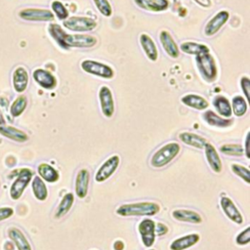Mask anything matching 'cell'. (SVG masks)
<instances>
[{
    "label": "cell",
    "mask_w": 250,
    "mask_h": 250,
    "mask_svg": "<svg viewBox=\"0 0 250 250\" xmlns=\"http://www.w3.org/2000/svg\"><path fill=\"white\" fill-rule=\"evenodd\" d=\"M229 18V14L225 10L215 14V16L207 21L204 27V34L206 36H212L216 34L222 28V26L228 21Z\"/></svg>",
    "instance_id": "cell-12"
},
{
    "label": "cell",
    "mask_w": 250,
    "mask_h": 250,
    "mask_svg": "<svg viewBox=\"0 0 250 250\" xmlns=\"http://www.w3.org/2000/svg\"><path fill=\"white\" fill-rule=\"evenodd\" d=\"M33 80L43 89L51 90L57 85V79L53 73L44 68H36L32 72Z\"/></svg>",
    "instance_id": "cell-13"
},
{
    "label": "cell",
    "mask_w": 250,
    "mask_h": 250,
    "mask_svg": "<svg viewBox=\"0 0 250 250\" xmlns=\"http://www.w3.org/2000/svg\"><path fill=\"white\" fill-rule=\"evenodd\" d=\"M134 1L139 7L145 10L152 11V12L164 11L169 6L168 0H134Z\"/></svg>",
    "instance_id": "cell-27"
},
{
    "label": "cell",
    "mask_w": 250,
    "mask_h": 250,
    "mask_svg": "<svg viewBox=\"0 0 250 250\" xmlns=\"http://www.w3.org/2000/svg\"><path fill=\"white\" fill-rule=\"evenodd\" d=\"M118 165H119L118 155H112L111 157L106 159L96 173V176H95L96 182L102 183L106 181L115 172Z\"/></svg>",
    "instance_id": "cell-10"
},
{
    "label": "cell",
    "mask_w": 250,
    "mask_h": 250,
    "mask_svg": "<svg viewBox=\"0 0 250 250\" xmlns=\"http://www.w3.org/2000/svg\"><path fill=\"white\" fill-rule=\"evenodd\" d=\"M181 146L178 143H168L158 148L150 159V164L154 168H161L170 163L180 152Z\"/></svg>",
    "instance_id": "cell-2"
},
{
    "label": "cell",
    "mask_w": 250,
    "mask_h": 250,
    "mask_svg": "<svg viewBox=\"0 0 250 250\" xmlns=\"http://www.w3.org/2000/svg\"><path fill=\"white\" fill-rule=\"evenodd\" d=\"M220 151L227 155L232 156H241L244 153L242 146L238 144H226L220 147Z\"/></svg>",
    "instance_id": "cell-37"
},
{
    "label": "cell",
    "mask_w": 250,
    "mask_h": 250,
    "mask_svg": "<svg viewBox=\"0 0 250 250\" xmlns=\"http://www.w3.org/2000/svg\"><path fill=\"white\" fill-rule=\"evenodd\" d=\"M140 44L145 52V54L146 55V57L152 61L155 62L158 58V51L156 48V45L154 43V41L152 40V38L146 33H143L140 35Z\"/></svg>",
    "instance_id": "cell-20"
},
{
    "label": "cell",
    "mask_w": 250,
    "mask_h": 250,
    "mask_svg": "<svg viewBox=\"0 0 250 250\" xmlns=\"http://www.w3.org/2000/svg\"><path fill=\"white\" fill-rule=\"evenodd\" d=\"M37 171H38L39 177L48 183H55L60 178L59 172L53 166L47 163L39 164Z\"/></svg>",
    "instance_id": "cell-29"
},
{
    "label": "cell",
    "mask_w": 250,
    "mask_h": 250,
    "mask_svg": "<svg viewBox=\"0 0 250 250\" xmlns=\"http://www.w3.org/2000/svg\"><path fill=\"white\" fill-rule=\"evenodd\" d=\"M231 171L235 175L240 177L245 183L250 184V171L248 168L239 164H231Z\"/></svg>",
    "instance_id": "cell-39"
},
{
    "label": "cell",
    "mask_w": 250,
    "mask_h": 250,
    "mask_svg": "<svg viewBox=\"0 0 250 250\" xmlns=\"http://www.w3.org/2000/svg\"><path fill=\"white\" fill-rule=\"evenodd\" d=\"M194 1L204 8H208L211 6V0H194Z\"/></svg>",
    "instance_id": "cell-45"
},
{
    "label": "cell",
    "mask_w": 250,
    "mask_h": 250,
    "mask_svg": "<svg viewBox=\"0 0 250 250\" xmlns=\"http://www.w3.org/2000/svg\"><path fill=\"white\" fill-rule=\"evenodd\" d=\"M203 119L211 126L214 127H220V128H225L232 124V119L231 118H224L216 114L212 110H206L203 113Z\"/></svg>",
    "instance_id": "cell-26"
},
{
    "label": "cell",
    "mask_w": 250,
    "mask_h": 250,
    "mask_svg": "<svg viewBox=\"0 0 250 250\" xmlns=\"http://www.w3.org/2000/svg\"><path fill=\"white\" fill-rule=\"evenodd\" d=\"M220 204H221V207H222L224 213L227 215V217L230 221H232L236 224H242L243 217H242L241 213L239 212V210L237 209V207L234 205L233 201L229 197L223 196L221 198Z\"/></svg>",
    "instance_id": "cell-15"
},
{
    "label": "cell",
    "mask_w": 250,
    "mask_h": 250,
    "mask_svg": "<svg viewBox=\"0 0 250 250\" xmlns=\"http://www.w3.org/2000/svg\"><path fill=\"white\" fill-rule=\"evenodd\" d=\"M159 40L162 48L167 53V55L173 59H177L180 55V50L175 42L172 35L167 30H162L159 33Z\"/></svg>",
    "instance_id": "cell-16"
},
{
    "label": "cell",
    "mask_w": 250,
    "mask_h": 250,
    "mask_svg": "<svg viewBox=\"0 0 250 250\" xmlns=\"http://www.w3.org/2000/svg\"><path fill=\"white\" fill-rule=\"evenodd\" d=\"M182 103L184 104H186L187 106L195 108L197 110H203L206 109L209 105V103L207 102V100L199 95L196 94H188L182 97L181 99Z\"/></svg>",
    "instance_id": "cell-23"
},
{
    "label": "cell",
    "mask_w": 250,
    "mask_h": 250,
    "mask_svg": "<svg viewBox=\"0 0 250 250\" xmlns=\"http://www.w3.org/2000/svg\"><path fill=\"white\" fill-rule=\"evenodd\" d=\"M97 44V38L89 34H66L65 45L66 48H91Z\"/></svg>",
    "instance_id": "cell-8"
},
{
    "label": "cell",
    "mask_w": 250,
    "mask_h": 250,
    "mask_svg": "<svg viewBox=\"0 0 250 250\" xmlns=\"http://www.w3.org/2000/svg\"><path fill=\"white\" fill-rule=\"evenodd\" d=\"M199 234L197 233H189L188 235H184L175 239L171 245V250H186L193 245H195L199 241Z\"/></svg>",
    "instance_id": "cell-21"
},
{
    "label": "cell",
    "mask_w": 250,
    "mask_h": 250,
    "mask_svg": "<svg viewBox=\"0 0 250 250\" xmlns=\"http://www.w3.org/2000/svg\"><path fill=\"white\" fill-rule=\"evenodd\" d=\"M149 250H154V249H149Z\"/></svg>",
    "instance_id": "cell-48"
},
{
    "label": "cell",
    "mask_w": 250,
    "mask_h": 250,
    "mask_svg": "<svg viewBox=\"0 0 250 250\" xmlns=\"http://www.w3.org/2000/svg\"><path fill=\"white\" fill-rule=\"evenodd\" d=\"M139 232L146 247H151L155 241V223L150 219L143 220L139 225Z\"/></svg>",
    "instance_id": "cell-11"
},
{
    "label": "cell",
    "mask_w": 250,
    "mask_h": 250,
    "mask_svg": "<svg viewBox=\"0 0 250 250\" xmlns=\"http://www.w3.org/2000/svg\"><path fill=\"white\" fill-rule=\"evenodd\" d=\"M160 211V207L155 202H135L122 204L116 209V214L122 217L129 216H153Z\"/></svg>",
    "instance_id": "cell-1"
},
{
    "label": "cell",
    "mask_w": 250,
    "mask_h": 250,
    "mask_svg": "<svg viewBox=\"0 0 250 250\" xmlns=\"http://www.w3.org/2000/svg\"><path fill=\"white\" fill-rule=\"evenodd\" d=\"M73 201H74V197H73V194L71 192H68L66 193L62 199L61 200L57 210H56V214H55V218L56 219H60L62 218V216H64L68 211L69 209L71 208L72 204H73Z\"/></svg>",
    "instance_id": "cell-33"
},
{
    "label": "cell",
    "mask_w": 250,
    "mask_h": 250,
    "mask_svg": "<svg viewBox=\"0 0 250 250\" xmlns=\"http://www.w3.org/2000/svg\"><path fill=\"white\" fill-rule=\"evenodd\" d=\"M250 241V228L247 227L244 230H242L235 238V242L238 245H246Z\"/></svg>",
    "instance_id": "cell-40"
},
{
    "label": "cell",
    "mask_w": 250,
    "mask_h": 250,
    "mask_svg": "<svg viewBox=\"0 0 250 250\" xmlns=\"http://www.w3.org/2000/svg\"><path fill=\"white\" fill-rule=\"evenodd\" d=\"M113 248H114V250H123V248H124V243H123L121 240H117V241L114 242Z\"/></svg>",
    "instance_id": "cell-46"
},
{
    "label": "cell",
    "mask_w": 250,
    "mask_h": 250,
    "mask_svg": "<svg viewBox=\"0 0 250 250\" xmlns=\"http://www.w3.org/2000/svg\"><path fill=\"white\" fill-rule=\"evenodd\" d=\"M31 186H32L33 194L38 200L43 201L47 198V196H48L47 187H46L45 183L43 182V180L39 176H35L33 178Z\"/></svg>",
    "instance_id": "cell-32"
},
{
    "label": "cell",
    "mask_w": 250,
    "mask_h": 250,
    "mask_svg": "<svg viewBox=\"0 0 250 250\" xmlns=\"http://www.w3.org/2000/svg\"><path fill=\"white\" fill-rule=\"evenodd\" d=\"M0 135L18 143H24L28 140V136L26 133L10 125H1Z\"/></svg>",
    "instance_id": "cell-19"
},
{
    "label": "cell",
    "mask_w": 250,
    "mask_h": 250,
    "mask_svg": "<svg viewBox=\"0 0 250 250\" xmlns=\"http://www.w3.org/2000/svg\"><path fill=\"white\" fill-rule=\"evenodd\" d=\"M172 216L177 221L191 223V224H199L202 222L201 216L192 210H186V209H178L174 210Z\"/></svg>",
    "instance_id": "cell-24"
},
{
    "label": "cell",
    "mask_w": 250,
    "mask_h": 250,
    "mask_svg": "<svg viewBox=\"0 0 250 250\" xmlns=\"http://www.w3.org/2000/svg\"><path fill=\"white\" fill-rule=\"evenodd\" d=\"M63 26L71 31L77 32H84L90 31L96 28L97 22L91 18L88 17H79V16H72L68 17L66 20L63 21Z\"/></svg>",
    "instance_id": "cell-6"
},
{
    "label": "cell",
    "mask_w": 250,
    "mask_h": 250,
    "mask_svg": "<svg viewBox=\"0 0 250 250\" xmlns=\"http://www.w3.org/2000/svg\"><path fill=\"white\" fill-rule=\"evenodd\" d=\"M168 232V228L162 224V223H157L155 225V235L157 236H161V235H164Z\"/></svg>",
    "instance_id": "cell-43"
},
{
    "label": "cell",
    "mask_w": 250,
    "mask_h": 250,
    "mask_svg": "<svg viewBox=\"0 0 250 250\" xmlns=\"http://www.w3.org/2000/svg\"><path fill=\"white\" fill-rule=\"evenodd\" d=\"M231 111L234 113L235 116H243L248 108L247 102L241 96H234L231 100Z\"/></svg>",
    "instance_id": "cell-35"
},
{
    "label": "cell",
    "mask_w": 250,
    "mask_h": 250,
    "mask_svg": "<svg viewBox=\"0 0 250 250\" xmlns=\"http://www.w3.org/2000/svg\"><path fill=\"white\" fill-rule=\"evenodd\" d=\"M28 72L23 66H18L15 68L12 74V83L14 90L17 93H23L28 85Z\"/></svg>",
    "instance_id": "cell-14"
},
{
    "label": "cell",
    "mask_w": 250,
    "mask_h": 250,
    "mask_svg": "<svg viewBox=\"0 0 250 250\" xmlns=\"http://www.w3.org/2000/svg\"><path fill=\"white\" fill-rule=\"evenodd\" d=\"M27 105V98L24 95H20L18 96L14 102L12 103L10 106V113L13 117H18L20 116L24 109L26 108Z\"/></svg>",
    "instance_id": "cell-34"
},
{
    "label": "cell",
    "mask_w": 250,
    "mask_h": 250,
    "mask_svg": "<svg viewBox=\"0 0 250 250\" xmlns=\"http://www.w3.org/2000/svg\"><path fill=\"white\" fill-rule=\"evenodd\" d=\"M5 122H6L5 117H4V115H3V112H2L1 109H0V126H1V125H5Z\"/></svg>",
    "instance_id": "cell-47"
},
{
    "label": "cell",
    "mask_w": 250,
    "mask_h": 250,
    "mask_svg": "<svg viewBox=\"0 0 250 250\" xmlns=\"http://www.w3.org/2000/svg\"><path fill=\"white\" fill-rule=\"evenodd\" d=\"M240 87L246 98V102L250 101V80L247 76H243L240 79Z\"/></svg>",
    "instance_id": "cell-41"
},
{
    "label": "cell",
    "mask_w": 250,
    "mask_h": 250,
    "mask_svg": "<svg viewBox=\"0 0 250 250\" xmlns=\"http://www.w3.org/2000/svg\"><path fill=\"white\" fill-rule=\"evenodd\" d=\"M213 105L215 106V108L217 109V111L219 112V114L221 116H223L225 118H230V116L232 114L231 105L226 97H224L222 95L216 96L213 100Z\"/></svg>",
    "instance_id": "cell-28"
},
{
    "label": "cell",
    "mask_w": 250,
    "mask_h": 250,
    "mask_svg": "<svg viewBox=\"0 0 250 250\" xmlns=\"http://www.w3.org/2000/svg\"><path fill=\"white\" fill-rule=\"evenodd\" d=\"M98 11L104 17H110L112 14V8L108 0H93Z\"/></svg>",
    "instance_id": "cell-38"
},
{
    "label": "cell",
    "mask_w": 250,
    "mask_h": 250,
    "mask_svg": "<svg viewBox=\"0 0 250 250\" xmlns=\"http://www.w3.org/2000/svg\"><path fill=\"white\" fill-rule=\"evenodd\" d=\"M32 176L33 172L28 168H22L20 170L16 180L14 181L10 188V195L12 199L17 200L21 196L25 188L30 183Z\"/></svg>",
    "instance_id": "cell-5"
},
{
    "label": "cell",
    "mask_w": 250,
    "mask_h": 250,
    "mask_svg": "<svg viewBox=\"0 0 250 250\" xmlns=\"http://www.w3.org/2000/svg\"><path fill=\"white\" fill-rule=\"evenodd\" d=\"M195 62L201 76L208 82H213L218 75V67L214 57L208 53L195 56Z\"/></svg>",
    "instance_id": "cell-3"
},
{
    "label": "cell",
    "mask_w": 250,
    "mask_h": 250,
    "mask_svg": "<svg viewBox=\"0 0 250 250\" xmlns=\"http://www.w3.org/2000/svg\"><path fill=\"white\" fill-rule=\"evenodd\" d=\"M14 214V210L11 207H2L0 208V221L6 220L8 218H10L11 216H13Z\"/></svg>",
    "instance_id": "cell-42"
},
{
    "label": "cell",
    "mask_w": 250,
    "mask_h": 250,
    "mask_svg": "<svg viewBox=\"0 0 250 250\" xmlns=\"http://www.w3.org/2000/svg\"><path fill=\"white\" fill-rule=\"evenodd\" d=\"M9 237L12 239L18 250H32L31 246L24 236V234L17 228H12L9 229Z\"/></svg>",
    "instance_id": "cell-25"
},
{
    "label": "cell",
    "mask_w": 250,
    "mask_h": 250,
    "mask_svg": "<svg viewBox=\"0 0 250 250\" xmlns=\"http://www.w3.org/2000/svg\"><path fill=\"white\" fill-rule=\"evenodd\" d=\"M19 17L27 21H51L55 18L52 11L40 8H24L19 12Z\"/></svg>",
    "instance_id": "cell-7"
},
{
    "label": "cell",
    "mask_w": 250,
    "mask_h": 250,
    "mask_svg": "<svg viewBox=\"0 0 250 250\" xmlns=\"http://www.w3.org/2000/svg\"><path fill=\"white\" fill-rule=\"evenodd\" d=\"M204 151H205L207 162L211 167V169L215 173H220L222 171V161L215 146L210 143H207L204 146Z\"/></svg>",
    "instance_id": "cell-18"
},
{
    "label": "cell",
    "mask_w": 250,
    "mask_h": 250,
    "mask_svg": "<svg viewBox=\"0 0 250 250\" xmlns=\"http://www.w3.org/2000/svg\"><path fill=\"white\" fill-rule=\"evenodd\" d=\"M51 8L53 10V14L54 16L56 15V17L61 20V21H64L69 17V13L67 11V9L65 8V6L59 0H54L51 4Z\"/></svg>",
    "instance_id": "cell-36"
},
{
    "label": "cell",
    "mask_w": 250,
    "mask_h": 250,
    "mask_svg": "<svg viewBox=\"0 0 250 250\" xmlns=\"http://www.w3.org/2000/svg\"><path fill=\"white\" fill-rule=\"evenodd\" d=\"M90 174L87 169H80L75 180V193L79 198L86 197L88 193Z\"/></svg>",
    "instance_id": "cell-17"
},
{
    "label": "cell",
    "mask_w": 250,
    "mask_h": 250,
    "mask_svg": "<svg viewBox=\"0 0 250 250\" xmlns=\"http://www.w3.org/2000/svg\"><path fill=\"white\" fill-rule=\"evenodd\" d=\"M249 139H250V134L248 133L246 135V139H245V155L247 158H250V148H249Z\"/></svg>",
    "instance_id": "cell-44"
},
{
    "label": "cell",
    "mask_w": 250,
    "mask_h": 250,
    "mask_svg": "<svg viewBox=\"0 0 250 250\" xmlns=\"http://www.w3.org/2000/svg\"><path fill=\"white\" fill-rule=\"evenodd\" d=\"M48 32L61 48L65 49V50L67 49L66 45H65V36L67 33L62 28V26L60 24L50 23L48 26Z\"/></svg>",
    "instance_id": "cell-31"
},
{
    "label": "cell",
    "mask_w": 250,
    "mask_h": 250,
    "mask_svg": "<svg viewBox=\"0 0 250 250\" xmlns=\"http://www.w3.org/2000/svg\"><path fill=\"white\" fill-rule=\"evenodd\" d=\"M180 50L185 54L195 55V56L202 54V53L210 52V49L208 48L207 45L199 44V43H195V42H191V41L183 42L180 45Z\"/></svg>",
    "instance_id": "cell-30"
},
{
    "label": "cell",
    "mask_w": 250,
    "mask_h": 250,
    "mask_svg": "<svg viewBox=\"0 0 250 250\" xmlns=\"http://www.w3.org/2000/svg\"><path fill=\"white\" fill-rule=\"evenodd\" d=\"M179 139L186 145L202 149L204 148L205 145L208 143L205 138L200 135L190 133V132H182L179 134Z\"/></svg>",
    "instance_id": "cell-22"
},
{
    "label": "cell",
    "mask_w": 250,
    "mask_h": 250,
    "mask_svg": "<svg viewBox=\"0 0 250 250\" xmlns=\"http://www.w3.org/2000/svg\"><path fill=\"white\" fill-rule=\"evenodd\" d=\"M80 66L85 72L104 79H110L114 76V71L109 65L97 61L84 60L81 62Z\"/></svg>",
    "instance_id": "cell-4"
},
{
    "label": "cell",
    "mask_w": 250,
    "mask_h": 250,
    "mask_svg": "<svg viewBox=\"0 0 250 250\" xmlns=\"http://www.w3.org/2000/svg\"><path fill=\"white\" fill-rule=\"evenodd\" d=\"M99 100L103 114L110 118L114 113V101L111 90L107 86H102L99 90Z\"/></svg>",
    "instance_id": "cell-9"
}]
</instances>
